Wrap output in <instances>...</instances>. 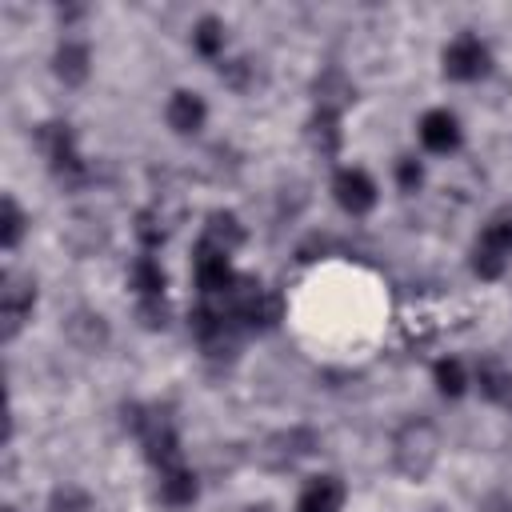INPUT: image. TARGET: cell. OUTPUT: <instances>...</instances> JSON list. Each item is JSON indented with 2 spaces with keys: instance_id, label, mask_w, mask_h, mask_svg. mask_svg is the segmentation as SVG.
I'll return each instance as SVG.
<instances>
[{
  "instance_id": "6da1fadb",
  "label": "cell",
  "mask_w": 512,
  "mask_h": 512,
  "mask_svg": "<svg viewBox=\"0 0 512 512\" xmlns=\"http://www.w3.org/2000/svg\"><path fill=\"white\" fill-rule=\"evenodd\" d=\"M440 464V432L428 416H408L392 436V468L408 484H424Z\"/></svg>"
},
{
  "instance_id": "7a4b0ae2",
  "label": "cell",
  "mask_w": 512,
  "mask_h": 512,
  "mask_svg": "<svg viewBox=\"0 0 512 512\" xmlns=\"http://www.w3.org/2000/svg\"><path fill=\"white\" fill-rule=\"evenodd\" d=\"M36 144H40V152H44L52 176H56L64 188H80V184H88L92 172H88V164H84V156H80V148H76V132H72V124H64V120H48V124H40V128H36Z\"/></svg>"
},
{
  "instance_id": "3957f363",
  "label": "cell",
  "mask_w": 512,
  "mask_h": 512,
  "mask_svg": "<svg viewBox=\"0 0 512 512\" xmlns=\"http://www.w3.org/2000/svg\"><path fill=\"white\" fill-rule=\"evenodd\" d=\"M512 264V208H500L472 244V272L480 280H500Z\"/></svg>"
},
{
  "instance_id": "277c9868",
  "label": "cell",
  "mask_w": 512,
  "mask_h": 512,
  "mask_svg": "<svg viewBox=\"0 0 512 512\" xmlns=\"http://www.w3.org/2000/svg\"><path fill=\"white\" fill-rule=\"evenodd\" d=\"M32 308H36V280L8 268L0 276V336H4V344H12L20 336V328L32 320Z\"/></svg>"
},
{
  "instance_id": "5b68a950",
  "label": "cell",
  "mask_w": 512,
  "mask_h": 512,
  "mask_svg": "<svg viewBox=\"0 0 512 512\" xmlns=\"http://www.w3.org/2000/svg\"><path fill=\"white\" fill-rule=\"evenodd\" d=\"M440 68H444L448 80L472 84V80L488 76L492 52H488V44H484L476 32H456V36L444 44V52H440Z\"/></svg>"
},
{
  "instance_id": "8992f818",
  "label": "cell",
  "mask_w": 512,
  "mask_h": 512,
  "mask_svg": "<svg viewBox=\"0 0 512 512\" xmlns=\"http://www.w3.org/2000/svg\"><path fill=\"white\" fill-rule=\"evenodd\" d=\"M192 276H196L200 300H220V296L232 292V284H236L240 272H232L228 252L212 248L208 240H196V248H192Z\"/></svg>"
},
{
  "instance_id": "52a82bcc",
  "label": "cell",
  "mask_w": 512,
  "mask_h": 512,
  "mask_svg": "<svg viewBox=\"0 0 512 512\" xmlns=\"http://www.w3.org/2000/svg\"><path fill=\"white\" fill-rule=\"evenodd\" d=\"M332 196H336V204L348 212V216H364V212H372L376 208V180L364 172V168H340L336 176H332Z\"/></svg>"
},
{
  "instance_id": "ba28073f",
  "label": "cell",
  "mask_w": 512,
  "mask_h": 512,
  "mask_svg": "<svg viewBox=\"0 0 512 512\" xmlns=\"http://www.w3.org/2000/svg\"><path fill=\"white\" fill-rule=\"evenodd\" d=\"M164 120H168V128H172L176 136H196V132L204 128V120H208V104H204L200 92H192V88H176V92L168 96Z\"/></svg>"
},
{
  "instance_id": "9c48e42d",
  "label": "cell",
  "mask_w": 512,
  "mask_h": 512,
  "mask_svg": "<svg viewBox=\"0 0 512 512\" xmlns=\"http://www.w3.org/2000/svg\"><path fill=\"white\" fill-rule=\"evenodd\" d=\"M52 76L68 88H80L88 76H92V52L84 40H60L56 52H52Z\"/></svg>"
},
{
  "instance_id": "30bf717a",
  "label": "cell",
  "mask_w": 512,
  "mask_h": 512,
  "mask_svg": "<svg viewBox=\"0 0 512 512\" xmlns=\"http://www.w3.org/2000/svg\"><path fill=\"white\" fill-rule=\"evenodd\" d=\"M416 132H420V144H424L428 152H436V156H448V152L460 148V120H456L448 108L424 112Z\"/></svg>"
},
{
  "instance_id": "8fae6325",
  "label": "cell",
  "mask_w": 512,
  "mask_h": 512,
  "mask_svg": "<svg viewBox=\"0 0 512 512\" xmlns=\"http://www.w3.org/2000/svg\"><path fill=\"white\" fill-rule=\"evenodd\" d=\"M312 448H316V432H308V428H288V432L268 436V444H264V464L288 468V464H296L300 456H308Z\"/></svg>"
},
{
  "instance_id": "7c38bea8",
  "label": "cell",
  "mask_w": 512,
  "mask_h": 512,
  "mask_svg": "<svg viewBox=\"0 0 512 512\" xmlns=\"http://www.w3.org/2000/svg\"><path fill=\"white\" fill-rule=\"evenodd\" d=\"M244 224H240V216L236 212H228V208H216V212H208L204 216V232H200V240H208L212 248H220V252H236L240 244H244Z\"/></svg>"
},
{
  "instance_id": "4fadbf2b",
  "label": "cell",
  "mask_w": 512,
  "mask_h": 512,
  "mask_svg": "<svg viewBox=\"0 0 512 512\" xmlns=\"http://www.w3.org/2000/svg\"><path fill=\"white\" fill-rule=\"evenodd\" d=\"M64 332H68V340H72L80 352H100V348L108 344V320H104L100 312H88V308L72 312V316L64 320Z\"/></svg>"
},
{
  "instance_id": "5bb4252c",
  "label": "cell",
  "mask_w": 512,
  "mask_h": 512,
  "mask_svg": "<svg viewBox=\"0 0 512 512\" xmlns=\"http://www.w3.org/2000/svg\"><path fill=\"white\" fill-rule=\"evenodd\" d=\"M344 508V484L336 476H312L300 488L296 512H340Z\"/></svg>"
},
{
  "instance_id": "9a60e30c",
  "label": "cell",
  "mask_w": 512,
  "mask_h": 512,
  "mask_svg": "<svg viewBox=\"0 0 512 512\" xmlns=\"http://www.w3.org/2000/svg\"><path fill=\"white\" fill-rule=\"evenodd\" d=\"M312 96H316V108H324V112H344V108L356 100V88H352V80H348L340 68H324V72L316 76V84H312Z\"/></svg>"
},
{
  "instance_id": "2e32d148",
  "label": "cell",
  "mask_w": 512,
  "mask_h": 512,
  "mask_svg": "<svg viewBox=\"0 0 512 512\" xmlns=\"http://www.w3.org/2000/svg\"><path fill=\"white\" fill-rule=\"evenodd\" d=\"M160 476V500L164 504H172V508H188L196 496H200V480H196V472L188 468V464H176V468H164V472H156Z\"/></svg>"
},
{
  "instance_id": "e0dca14e",
  "label": "cell",
  "mask_w": 512,
  "mask_h": 512,
  "mask_svg": "<svg viewBox=\"0 0 512 512\" xmlns=\"http://www.w3.org/2000/svg\"><path fill=\"white\" fill-rule=\"evenodd\" d=\"M476 388L492 404H512V368L500 364V360H492V356L480 360L476 364Z\"/></svg>"
},
{
  "instance_id": "ac0fdd59",
  "label": "cell",
  "mask_w": 512,
  "mask_h": 512,
  "mask_svg": "<svg viewBox=\"0 0 512 512\" xmlns=\"http://www.w3.org/2000/svg\"><path fill=\"white\" fill-rule=\"evenodd\" d=\"M308 144H312L324 160H332V156L340 152V144H344L340 112H324V108H316V112H312V120H308Z\"/></svg>"
},
{
  "instance_id": "d6986e66",
  "label": "cell",
  "mask_w": 512,
  "mask_h": 512,
  "mask_svg": "<svg viewBox=\"0 0 512 512\" xmlns=\"http://www.w3.org/2000/svg\"><path fill=\"white\" fill-rule=\"evenodd\" d=\"M128 280H132V288H136V300L164 296V288H168V272L160 268V260H156L152 252H144V256H136V260H132Z\"/></svg>"
},
{
  "instance_id": "ffe728a7",
  "label": "cell",
  "mask_w": 512,
  "mask_h": 512,
  "mask_svg": "<svg viewBox=\"0 0 512 512\" xmlns=\"http://www.w3.org/2000/svg\"><path fill=\"white\" fill-rule=\"evenodd\" d=\"M432 380H436V392L448 396V400H460V396L468 392V384H472L464 360H456V356H440V360L432 364Z\"/></svg>"
},
{
  "instance_id": "44dd1931",
  "label": "cell",
  "mask_w": 512,
  "mask_h": 512,
  "mask_svg": "<svg viewBox=\"0 0 512 512\" xmlns=\"http://www.w3.org/2000/svg\"><path fill=\"white\" fill-rule=\"evenodd\" d=\"M228 28H224V20L220 16H200L196 20V28H192V48L204 56V60H220L224 56V36Z\"/></svg>"
},
{
  "instance_id": "7402d4cb",
  "label": "cell",
  "mask_w": 512,
  "mask_h": 512,
  "mask_svg": "<svg viewBox=\"0 0 512 512\" xmlns=\"http://www.w3.org/2000/svg\"><path fill=\"white\" fill-rule=\"evenodd\" d=\"M24 232H28V216H24V208L16 204V196L8 192V196L0 200V244H4V252H12V248L24 240Z\"/></svg>"
},
{
  "instance_id": "603a6c76",
  "label": "cell",
  "mask_w": 512,
  "mask_h": 512,
  "mask_svg": "<svg viewBox=\"0 0 512 512\" xmlns=\"http://www.w3.org/2000/svg\"><path fill=\"white\" fill-rule=\"evenodd\" d=\"M168 232H172V224H168V216L160 208H144L136 216V240L144 244V252H156L168 240Z\"/></svg>"
},
{
  "instance_id": "cb8c5ba5",
  "label": "cell",
  "mask_w": 512,
  "mask_h": 512,
  "mask_svg": "<svg viewBox=\"0 0 512 512\" xmlns=\"http://www.w3.org/2000/svg\"><path fill=\"white\" fill-rule=\"evenodd\" d=\"M136 320L152 332L168 328V300L164 296H148V300H136Z\"/></svg>"
},
{
  "instance_id": "d4e9b609",
  "label": "cell",
  "mask_w": 512,
  "mask_h": 512,
  "mask_svg": "<svg viewBox=\"0 0 512 512\" xmlns=\"http://www.w3.org/2000/svg\"><path fill=\"white\" fill-rule=\"evenodd\" d=\"M396 184H400L404 192H416V188L424 184V164H420L416 156H400V160H396Z\"/></svg>"
},
{
  "instance_id": "484cf974",
  "label": "cell",
  "mask_w": 512,
  "mask_h": 512,
  "mask_svg": "<svg viewBox=\"0 0 512 512\" xmlns=\"http://www.w3.org/2000/svg\"><path fill=\"white\" fill-rule=\"evenodd\" d=\"M476 512H512V496H508V492H488V496L476 504Z\"/></svg>"
},
{
  "instance_id": "4316f807",
  "label": "cell",
  "mask_w": 512,
  "mask_h": 512,
  "mask_svg": "<svg viewBox=\"0 0 512 512\" xmlns=\"http://www.w3.org/2000/svg\"><path fill=\"white\" fill-rule=\"evenodd\" d=\"M248 512H276V508H268V504H252Z\"/></svg>"
}]
</instances>
